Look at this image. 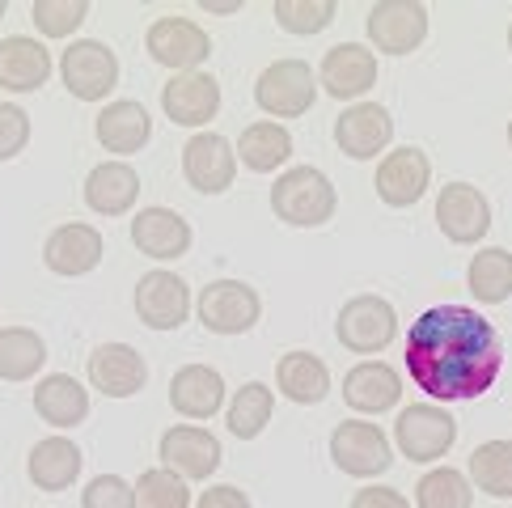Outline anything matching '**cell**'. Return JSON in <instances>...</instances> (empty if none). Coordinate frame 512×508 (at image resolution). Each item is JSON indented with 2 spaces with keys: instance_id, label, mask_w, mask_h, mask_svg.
Here are the masks:
<instances>
[{
  "instance_id": "obj_41",
  "label": "cell",
  "mask_w": 512,
  "mask_h": 508,
  "mask_svg": "<svg viewBox=\"0 0 512 508\" xmlns=\"http://www.w3.org/2000/svg\"><path fill=\"white\" fill-rule=\"evenodd\" d=\"M195 508H254V504H250V496L242 492V487L216 483V487H208V492L195 500Z\"/></svg>"
},
{
  "instance_id": "obj_39",
  "label": "cell",
  "mask_w": 512,
  "mask_h": 508,
  "mask_svg": "<svg viewBox=\"0 0 512 508\" xmlns=\"http://www.w3.org/2000/svg\"><path fill=\"white\" fill-rule=\"evenodd\" d=\"M81 508H136V492L123 475H98L81 492Z\"/></svg>"
},
{
  "instance_id": "obj_10",
  "label": "cell",
  "mask_w": 512,
  "mask_h": 508,
  "mask_svg": "<svg viewBox=\"0 0 512 508\" xmlns=\"http://www.w3.org/2000/svg\"><path fill=\"white\" fill-rule=\"evenodd\" d=\"M144 51L161 68H174L178 77V72H199V64L212 56V39L191 17H157L149 34H144Z\"/></svg>"
},
{
  "instance_id": "obj_28",
  "label": "cell",
  "mask_w": 512,
  "mask_h": 508,
  "mask_svg": "<svg viewBox=\"0 0 512 508\" xmlns=\"http://www.w3.org/2000/svg\"><path fill=\"white\" fill-rule=\"evenodd\" d=\"M81 466H85V458H81L77 441H68V437H43L39 445L30 449L26 475H30V483L39 487V492H68V487L77 483Z\"/></svg>"
},
{
  "instance_id": "obj_12",
  "label": "cell",
  "mask_w": 512,
  "mask_h": 508,
  "mask_svg": "<svg viewBox=\"0 0 512 508\" xmlns=\"http://www.w3.org/2000/svg\"><path fill=\"white\" fill-rule=\"evenodd\" d=\"M182 174L199 195H225L237 178V149L221 132H195L182 144Z\"/></svg>"
},
{
  "instance_id": "obj_25",
  "label": "cell",
  "mask_w": 512,
  "mask_h": 508,
  "mask_svg": "<svg viewBox=\"0 0 512 508\" xmlns=\"http://www.w3.org/2000/svg\"><path fill=\"white\" fill-rule=\"evenodd\" d=\"M170 407L187 420H212L225 407V377L212 365H182L170 377Z\"/></svg>"
},
{
  "instance_id": "obj_40",
  "label": "cell",
  "mask_w": 512,
  "mask_h": 508,
  "mask_svg": "<svg viewBox=\"0 0 512 508\" xmlns=\"http://www.w3.org/2000/svg\"><path fill=\"white\" fill-rule=\"evenodd\" d=\"M30 144V115L13 102H0V161H13Z\"/></svg>"
},
{
  "instance_id": "obj_27",
  "label": "cell",
  "mask_w": 512,
  "mask_h": 508,
  "mask_svg": "<svg viewBox=\"0 0 512 508\" xmlns=\"http://www.w3.org/2000/svg\"><path fill=\"white\" fill-rule=\"evenodd\" d=\"M140 199V174L127 161H102L85 178V204L98 216H127Z\"/></svg>"
},
{
  "instance_id": "obj_13",
  "label": "cell",
  "mask_w": 512,
  "mask_h": 508,
  "mask_svg": "<svg viewBox=\"0 0 512 508\" xmlns=\"http://www.w3.org/2000/svg\"><path fill=\"white\" fill-rule=\"evenodd\" d=\"M436 225L453 246H474L491 229V204L474 183H445L436 195Z\"/></svg>"
},
{
  "instance_id": "obj_22",
  "label": "cell",
  "mask_w": 512,
  "mask_h": 508,
  "mask_svg": "<svg viewBox=\"0 0 512 508\" xmlns=\"http://www.w3.org/2000/svg\"><path fill=\"white\" fill-rule=\"evenodd\" d=\"M94 136L106 153H119V157H132L140 153L144 144L153 140V119L140 102L132 98H119V102H106L98 119H94Z\"/></svg>"
},
{
  "instance_id": "obj_6",
  "label": "cell",
  "mask_w": 512,
  "mask_h": 508,
  "mask_svg": "<svg viewBox=\"0 0 512 508\" xmlns=\"http://www.w3.org/2000/svg\"><path fill=\"white\" fill-rule=\"evenodd\" d=\"M60 77L77 102H106V94L119 85V56L102 39H72L60 56Z\"/></svg>"
},
{
  "instance_id": "obj_2",
  "label": "cell",
  "mask_w": 512,
  "mask_h": 508,
  "mask_svg": "<svg viewBox=\"0 0 512 508\" xmlns=\"http://www.w3.org/2000/svg\"><path fill=\"white\" fill-rule=\"evenodd\" d=\"M339 191L318 166H292L271 187V212L292 229H318L335 216Z\"/></svg>"
},
{
  "instance_id": "obj_36",
  "label": "cell",
  "mask_w": 512,
  "mask_h": 508,
  "mask_svg": "<svg viewBox=\"0 0 512 508\" xmlns=\"http://www.w3.org/2000/svg\"><path fill=\"white\" fill-rule=\"evenodd\" d=\"M132 492H136V508H191L187 479H178L166 466L144 470V475L132 483Z\"/></svg>"
},
{
  "instance_id": "obj_32",
  "label": "cell",
  "mask_w": 512,
  "mask_h": 508,
  "mask_svg": "<svg viewBox=\"0 0 512 508\" xmlns=\"http://www.w3.org/2000/svg\"><path fill=\"white\" fill-rule=\"evenodd\" d=\"M47 365V343L30 326H0V381H30Z\"/></svg>"
},
{
  "instance_id": "obj_16",
  "label": "cell",
  "mask_w": 512,
  "mask_h": 508,
  "mask_svg": "<svg viewBox=\"0 0 512 508\" xmlns=\"http://www.w3.org/2000/svg\"><path fill=\"white\" fill-rule=\"evenodd\" d=\"M161 111L178 127H204L221 111V81L212 72H178V77L161 89Z\"/></svg>"
},
{
  "instance_id": "obj_14",
  "label": "cell",
  "mask_w": 512,
  "mask_h": 508,
  "mask_svg": "<svg viewBox=\"0 0 512 508\" xmlns=\"http://www.w3.org/2000/svg\"><path fill=\"white\" fill-rule=\"evenodd\" d=\"M428 183H432V161L424 149H415V144H402V149L381 157L377 178H373L381 204H390V208L419 204V199L428 195Z\"/></svg>"
},
{
  "instance_id": "obj_26",
  "label": "cell",
  "mask_w": 512,
  "mask_h": 508,
  "mask_svg": "<svg viewBox=\"0 0 512 508\" xmlns=\"http://www.w3.org/2000/svg\"><path fill=\"white\" fill-rule=\"evenodd\" d=\"M34 411L51 428H77L89 420V390L68 373H47L34 386Z\"/></svg>"
},
{
  "instance_id": "obj_43",
  "label": "cell",
  "mask_w": 512,
  "mask_h": 508,
  "mask_svg": "<svg viewBox=\"0 0 512 508\" xmlns=\"http://www.w3.org/2000/svg\"><path fill=\"white\" fill-rule=\"evenodd\" d=\"M199 9H204V13H221V17H229V13H242V0H199Z\"/></svg>"
},
{
  "instance_id": "obj_31",
  "label": "cell",
  "mask_w": 512,
  "mask_h": 508,
  "mask_svg": "<svg viewBox=\"0 0 512 508\" xmlns=\"http://www.w3.org/2000/svg\"><path fill=\"white\" fill-rule=\"evenodd\" d=\"M271 411H276V390L267 381H246L242 390H233L229 407H225V424L237 441H254L263 437V428L271 424Z\"/></svg>"
},
{
  "instance_id": "obj_29",
  "label": "cell",
  "mask_w": 512,
  "mask_h": 508,
  "mask_svg": "<svg viewBox=\"0 0 512 508\" xmlns=\"http://www.w3.org/2000/svg\"><path fill=\"white\" fill-rule=\"evenodd\" d=\"M276 386L288 403L318 407L322 398L331 394V369H326V360L314 352H288L276 365Z\"/></svg>"
},
{
  "instance_id": "obj_19",
  "label": "cell",
  "mask_w": 512,
  "mask_h": 508,
  "mask_svg": "<svg viewBox=\"0 0 512 508\" xmlns=\"http://www.w3.org/2000/svg\"><path fill=\"white\" fill-rule=\"evenodd\" d=\"M102 254H106V242L94 225L68 221L60 229H51V238L43 246V263H47V271H56V276L77 280L102 263Z\"/></svg>"
},
{
  "instance_id": "obj_37",
  "label": "cell",
  "mask_w": 512,
  "mask_h": 508,
  "mask_svg": "<svg viewBox=\"0 0 512 508\" xmlns=\"http://www.w3.org/2000/svg\"><path fill=\"white\" fill-rule=\"evenodd\" d=\"M271 13H276L280 30H288V34H322L335 22L339 5L335 0H276Z\"/></svg>"
},
{
  "instance_id": "obj_30",
  "label": "cell",
  "mask_w": 512,
  "mask_h": 508,
  "mask_svg": "<svg viewBox=\"0 0 512 508\" xmlns=\"http://www.w3.org/2000/svg\"><path fill=\"white\" fill-rule=\"evenodd\" d=\"M288 157H292V132L276 119L250 123L242 140H237V161L254 174H276L280 166H288Z\"/></svg>"
},
{
  "instance_id": "obj_5",
  "label": "cell",
  "mask_w": 512,
  "mask_h": 508,
  "mask_svg": "<svg viewBox=\"0 0 512 508\" xmlns=\"http://www.w3.org/2000/svg\"><path fill=\"white\" fill-rule=\"evenodd\" d=\"M457 441V420L441 403L402 407L394 420V445L411 462H441Z\"/></svg>"
},
{
  "instance_id": "obj_45",
  "label": "cell",
  "mask_w": 512,
  "mask_h": 508,
  "mask_svg": "<svg viewBox=\"0 0 512 508\" xmlns=\"http://www.w3.org/2000/svg\"><path fill=\"white\" fill-rule=\"evenodd\" d=\"M508 149H512V123H508Z\"/></svg>"
},
{
  "instance_id": "obj_44",
  "label": "cell",
  "mask_w": 512,
  "mask_h": 508,
  "mask_svg": "<svg viewBox=\"0 0 512 508\" xmlns=\"http://www.w3.org/2000/svg\"><path fill=\"white\" fill-rule=\"evenodd\" d=\"M9 13V0H0V17H5Z\"/></svg>"
},
{
  "instance_id": "obj_18",
  "label": "cell",
  "mask_w": 512,
  "mask_h": 508,
  "mask_svg": "<svg viewBox=\"0 0 512 508\" xmlns=\"http://www.w3.org/2000/svg\"><path fill=\"white\" fill-rule=\"evenodd\" d=\"M318 81L331 98L347 102V98H364L377 85V51L364 43H339L322 56Z\"/></svg>"
},
{
  "instance_id": "obj_11",
  "label": "cell",
  "mask_w": 512,
  "mask_h": 508,
  "mask_svg": "<svg viewBox=\"0 0 512 508\" xmlns=\"http://www.w3.org/2000/svg\"><path fill=\"white\" fill-rule=\"evenodd\" d=\"M263 314V297L246 280H212L199 293V322L212 335H246Z\"/></svg>"
},
{
  "instance_id": "obj_3",
  "label": "cell",
  "mask_w": 512,
  "mask_h": 508,
  "mask_svg": "<svg viewBox=\"0 0 512 508\" xmlns=\"http://www.w3.org/2000/svg\"><path fill=\"white\" fill-rule=\"evenodd\" d=\"M254 102L271 119H297L318 102V77L305 60H276L254 81Z\"/></svg>"
},
{
  "instance_id": "obj_8",
  "label": "cell",
  "mask_w": 512,
  "mask_h": 508,
  "mask_svg": "<svg viewBox=\"0 0 512 508\" xmlns=\"http://www.w3.org/2000/svg\"><path fill=\"white\" fill-rule=\"evenodd\" d=\"M331 458L343 475L352 479H377L394 466V449L390 437L381 432L377 424H364V420H343L331 432Z\"/></svg>"
},
{
  "instance_id": "obj_24",
  "label": "cell",
  "mask_w": 512,
  "mask_h": 508,
  "mask_svg": "<svg viewBox=\"0 0 512 508\" xmlns=\"http://www.w3.org/2000/svg\"><path fill=\"white\" fill-rule=\"evenodd\" d=\"M402 398V377L386 365V360H360L356 369L343 377V403L360 415H381L398 407Z\"/></svg>"
},
{
  "instance_id": "obj_1",
  "label": "cell",
  "mask_w": 512,
  "mask_h": 508,
  "mask_svg": "<svg viewBox=\"0 0 512 508\" xmlns=\"http://www.w3.org/2000/svg\"><path fill=\"white\" fill-rule=\"evenodd\" d=\"M407 373L432 403L483 398L504 373L500 331L470 305H432L407 331Z\"/></svg>"
},
{
  "instance_id": "obj_33",
  "label": "cell",
  "mask_w": 512,
  "mask_h": 508,
  "mask_svg": "<svg viewBox=\"0 0 512 508\" xmlns=\"http://www.w3.org/2000/svg\"><path fill=\"white\" fill-rule=\"evenodd\" d=\"M466 284L479 305H504L512 297V250L504 246L479 250L466 267Z\"/></svg>"
},
{
  "instance_id": "obj_42",
  "label": "cell",
  "mask_w": 512,
  "mask_h": 508,
  "mask_svg": "<svg viewBox=\"0 0 512 508\" xmlns=\"http://www.w3.org/2000/svg\"><path fill=\"white\" fill-rule=\"evenodd\" d=\"M352 508H411V500L398 487H360L352 496Z\"/></svg>"
},
{
  "instance_id": "obj_7",
  "label": "cell",
  "mask_w": 512,
  "mask_h": 508,
  "mask_svg": "<svg viewBox=\"0 0 512 508\" xmlns=\"http://www.w3.org/2000/svg\"><path fill=\"white\" fill-rule=\"evenodd\" d=\"M364 30H369L373 51L411 56L428 39V5H419V0H381L364 17Z\"/></svg>"
},
{
  "instance_id": "obj_38",
  "label": "cell",
  "mask_w": 512,
  "mask_h": 508,
  "mask_svg": "<svg viewBox=\"0 0 512 508\" xmlns=\"http://www.w3.org/2000/svg\"><path fill=\"white\" fill-rule=\"evenodd\" d=\"M30 17L43 39H72L89 17V0H34Z\"/></svg>"
},
{
  "instance_id": "obj_21",
  "label": "cell",
  "mask_w": 512,
  "mask_h": 508,
  "mask_svg": "<svg viewBox=\"0 0 512 508\" xmlns=\"http://www.w3.org/2000/svg\"><path fill=\"white\" fill-rule=\"evenodd\" d=\"M89 381L94 390H102L106 398H132L144 390L149 381V365L144 356L132 348V343H102L89 356Z\"/></svg>"
},
{
  "instance_id": "obj_17",
  "label": "cell",
  "mask_w": 512,
  "mask_h": 508,
  "mask_svg": "<svg viewBox=\"0 0 512 508\" xmlns=\"http://www.w3.org/2000/svg\"><path fill=\"white\" fill-rule=\"evenodd\" d=\"M394 140V119L381 102H356L335 119V144L352 161H373Z\"/></svg>"
},
{
  "instance_id": "obj_35",
  "label": "cell",
  "mask_w": 512,
  "mask_h": 508,
  "mask_svg": "<svg viewBox=\"0 0 512 508\" xmlns=\"http://www.w3.org/2000/svg\"><path fill=\"white\" fill-rule=\"evenodd\" d=\"M415 504L419 508H470L474 487H470V479L462 475V470L436 466L415 483Z\"/></svg>"
},
{
  "instance_id": "obj_46",
  "label": "cell",
  "mask_w": 512,
  "mask_h": 508,
  "mask_svg": "<svg viewBox=\"0 0 512 508\" xmlns=\"http://www.w3.org/2000/svg\"><path fill=\"white\" fill-rule=\"evenodd\" d=\"M508 51H512V26H508Z\"/></svg>"
},
{
  "instance_id": "obj_9",
  "label": "cell",
  "mask_w": 512,
  "mask_h": 508,
  "mask_svg": "<svg viewBox=\"0 0 512 508\" xmlns=\"http://www.w3.org/2000/svg\"><path fill=\"white\" fill-rule=\"evenodd\" d=\"M157 458H161V466H166V470H174L178 479L199 483V479H212L216 470H221L225 449H221V441H216L208 428H199V424H174V428L161 432Z\"/></svg>"
},
{
  "instance_id": "obj_20",
  "label": "cell",
  "mask_w": 512,
  "mask_h": 508,
  "mask_svg": "<svg viewBox=\"0 0 512 508\" xmlns=\"http://www.w3.org/2000/svg\"><path fill=\"white\" fill-rule=\"evenodd\" d=\"M132 242H136L140 254H149V259L174 263V259H182V254L191 250L195 233H191V225L182 221L174 208L153 204V208H140L132 216Z\"/></svg>"
},
{
  "instance_id": "obj_15",
  "label": "cell",
  "mask_w": 512,
  "mask_h": 508,
  "mask_svg": "<svg viewBox=\"0 0 512 508\" xmlns=\"http://www.w3.org/2000/svg\"><path fill=\"white\" fill-rule=\"evenodd\" d=\"M136 314L149 331H178L191 314V288L174 271H149L136 284Z\"/></svg>"
},
{
  "instance_id": "obj_4",
  "label": "cell",
  "mask_w": 512,
  "mask_h": 508,
  "mask_svg": "<svg viewBox=\"0 0 512 508\" xmlns=\"http://www.w3.org/2000/svg\"><path fill=\"white\" fill-rule=\"evenodd\" d=\"M335 335L347 352H356V356H377V352H386L394 335H398V310L386 301V297H377V293H360L352 297L339 310V322H335Z\"/></svg>"
},
{
  "instance_id": "obj_34",
  "label": "cell",
  "mask_w": 512,
  "mask_h": 508,
  "mask_svg": "<svg viewBox=\"0 0 512 508\" xmlns=\"http://www.w3.org/2000/svg\"><path fill=\"white\" fill-rule=\"evenodd\" d=\"M470 487H479L491 500H512V441L496 437L470 453Z\"/></svg>"
},
{
  "instance_id": "obj_23",
  "label": "cell",
  "mask_w": 512,
  "mask_h": 508,
  "mask_svg": "<svg viewBox=\"0 0 512 508\" xmlns=\"http://www.w3.org/2000/svg\"><path fill=\"white\" fill-rule=\"evenodd\" d=\"M51 77V51L30 34H9L0 43V89L5 94H34Z\"/></svg>"
}]
</instances>
